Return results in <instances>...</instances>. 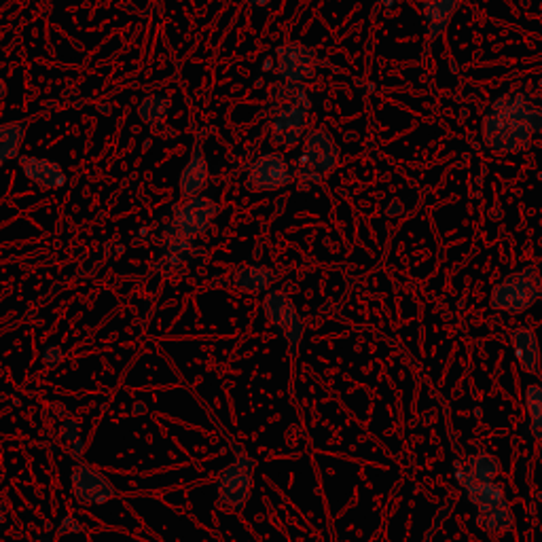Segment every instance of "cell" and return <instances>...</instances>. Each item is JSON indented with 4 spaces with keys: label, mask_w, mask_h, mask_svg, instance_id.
<instances>
[{
    "label": "cell",
    "mask_w": 542,
    "mask_h": 542,
    "mask_svg": "<svg viewBox=\"0 0 542 542\" xmlns=\"http://www.w3.org/2000/svg\"><path fill=\"white\" fill-rule=\"evenodd\" d=\"M255 479V460L248 454L238 452L232 466L221 472L217 483L218 500L227 511H240L248 502Z\"/></svg>",
    "instance_id": "4"
},
{
    "label": "cell",
    "mask_w": 542,
    "mask_h": 542,
    "mask_svg": "<svg viewBox=\"0 0 542 542\" xmlns=\"http://www.w3.org/2000/svg\"><path fill=\"white\" fill-rule=\"evenodd\" d=\"M500 472V462L492 454H477L466 464L455 462V479L462 487L477 481H493Z\"/></svg>",
    "instance_id": "16"
},
{
    "label": "cell",
    "mask_w": 542,
    "mask_h": 542,
    "mask_svg": "<svg viewBox=\"0 0 542 542\" xmlns=\"http://www.w3.org/2000/svg\"><path fill=\"white\" fill-rule=\"evenodd\" d=\"M340 147L326 130L305 134L303 149L297 161V176L303 182H320L340 165Z\"/></svg>",
    "instance_id": "3"
},
{
    "label": "cell",
    "mask_w": 542,
    "mask_h": 542,
    "mask_svg": "<svg viewBox=\"0 0 542 542\" xmlns=\"http://www.w3.org/2000/svg\"><path fill=\"white\" fill-rule=\"evenodd\" d=\"M244 3L255 4V7H265V4H270V0H244Z\"/></svg>",
    "instance_id": "28"
},
{
    "label": "cell",
    "mask_w": 542,
    "mask_h": 542,
    "mask_svg": "<svg viewBox=\"0 0 542 542\" xmlns=\"http://www.w3.org/2000/svg\"><path fill=\"white\" fill-rule=\"evenodd\" d=\"M79 432H80V424L74 422V420H66L62 424V439L64 441H77L79 439Z\"/></svg>",
    "instance_id": "23"
},
{
    "label": "cell",
    "mask_w": 542,
    "mask_h": 542,
    "mask_svg": "<svg viewBox=\"0 0 542 542\" xmlns=\"http://www.w3.org/2000/svg\"><path fill=\"white\" fill-rule=\"evenodd\" d=\"M311 111L309 94L302 83H284L276 89L271 111V141L282 149H293L308 134Z\"/></svg>",
    "instance_id": "1"
},
{
    "label": "cell",
    "mask_w": 542,
    "mask_h": 542,
    "mask_svg": "<svg viewBox=\"0 0 542 542\" xmlns=\"http://www.w3.org/2000/svg\"><path fill=\"white\" fill-rule=\"evenodd\" d=\"M218 217V203L212 197L195 195L189 197L176 208L174 218H172V227L179 232L182 238L193 240L197 235L206 233Z\"/></svg>",
    "instance_id": "7"
},
{
    "label": "cell",
    "mask_w": 542,
    "mask_h": 542,
    "mask_svg": "<svg viewBox=\"0 0 542 542\" xmlns=\"http://www.w3.org/2000/svg\"><path fill=\"white\" fill-rule=\"evenodd\" d=\"M483 142L492 151L502 153V155H519L525 153L530 149L534 134L528 127L519 126L507 117L496 115V112H487L485 119H483Z\"/></svg>",
    "instance_id": "5"
},
{
    "label": "cell",
    "mask_w": 542,
    "mask_h": 542,
    "mask_svg": "<svg viewBox=\"0 0 542 542\" xmlns=\"http://www.w3.org/2000/svg\"><path fill=\"white\" fill-rule=\"evenodd\" d=\"M420 9L428 39L437 41L447 30L455 11L460 9V0H420Z\"/></svg>",
    "instance_id": "15"
},
{
    "label": "cell",
    "mask_w": 542,
    "mask_h": 542,
    "mask_svg": "<svg viewBox=\"0 0 542 542\" xmlns=\"http://www.w3.org/2000/svg\"><path fill=\"white\" fill-rule=\"evenodd\" d=\"M170 100L161 94L144 95L141 106H138V117L144 126L149 127H159L164 126L165 119L170 115Z\"/></svg>",
    "instance_id": "21"
},
{
    "label": "cell",
    "mask_w": 542,
    "mask_h": 542,
    "mask_svg": "<svg viewBox=\"0 0 542 542\" xmlns=\"http://www.w3.org/2000/svg\"><path fill=\"white\" fill-rule=\"evenodd\" d=\"M232 282L240 291L250 294H263L270 291L271 284L276 282V273L265 265H244L233 273Z\"/></svg>",
    "instance_id": "17"
},
{
    "label": "cell",
    "mask_w": 542,
    "mask_h": 542,
    "mask_svg": "<svg viewBox=\"0 0 542 542\" xmlns=\"http://www.w3.org/2000/svg\"><path fill=\"white\" fill-rule=\"evenodd\" d=\"M208 179H210V165H208V159H206V153H203V149H202V142L197 141L195 144H193L189 161H187L185 168H182L180 172V179H179L180 195L185 197V200L200 195V193L206 189Z\"/></svg>",
    "instance_id": "12"
},
{
    "label": "cell",
    "mask_w": 542,
    "mask_h": 542,
    "mask_svg": "<svg viewBox=\"0 0 542 542\" xmlns=\"http://www.w3.org/2000/svg\"><path fill=\"white\" fill-rule=\"evenodd\" d=\"M379 4H382V7H386V9H394L396 4H399V0H378Z\"/></svg>",
    "instance_id": "27"
},
{
    "label": "cell",
    "mask_w": 542,
    "mask_h": 542,
    "mask_svg": "<svg viewBox=\"0 0 542 542\" xmlns=\"http://www.w3.org/2000/svg\"><path fill=\"white\" fill-rule=\"evenodd\" d=\"M21 174L42 191H56L66 185V174L62 165L56 161L36 157V155H21L19 157Z\"/></svg>",
    "instance_id": "11"
},
{
    "label": "cell",
    "mask_w": 542,
    "mask_h": 542,
    "mask_svg": "<svg viewBox=\"0 0 542 542\" xmlns=\"http://www.w3.org/2000/svg\"><path fill=\"white\" fill-rule=\"evenodd\" d=\"M492 112L528 127L532 134H542V106L534 104L522 91L500 95V98L492 104Z\"/></svg>",
    "instance_id": "10"
},
{
    "label": "cell",
    "mask_w": 542,
    "mask_h": 542,
    "mask_svg": "<svg viewBox=\"0 0 542 542\" xmlns=\"http://www.w3.org/2000/svg\"><path fill=\"white\" fill-rule=\"evenodd\" d=\"M542 302V276L536 265H525L493 286L490 303L493 309L522 314Z\"/></svg>",
    "instance_id": "2"
},
{
    "label": "cell",
    "mask_w": 542,
    "mask_h": 542,
    "mask_svg": "<svg viewBox=\"0 0 542 542\" xmlns=\"http://www.w3.org/2000/svg\"><path fill=\"white\" fill-rule=\"evenodd\" d=\"M73 447H74V455H80L83 454V441H80V439H77V441H73Z\"/></svg>",
    "instance_id": "26"
},
{
    "label": "cell",
    "mask_w": 542,
    "mask_h": 542,
    "mask_svg": "<svg viewBox=\"0 0 542 542\" xmlns=\"http://www.w3.org/2000/svg\"><path fill=\"white\" fill-rule=\"evenodd\" d=\"M525 407L530 413V431L534 439H542V386L532 384L525 390Z\"/></svg>",
    "instance_id": "22"
},
{
    "label": "cell",
    "mask_w": 542,
    "mask_h": 542,
    "mask_svg": "<svg viewBox=\"0 0 542 542\" xmlns=\"http://www.w3.org/2000/svg\"><path fill=\"white\" fill-rule=\"evenodd\" d=\"M28 126L26 121H11L0 126V168L11 159L19 155L21 144H24Z\"/></svg>",
    "instance_id": "19"
},
{
    "label": "cell",
    "mask_w": 542,
    "mask_h": 542,
    "mask_svg": "<svg viewBox=\"0 0 542 542\" xmlns=\"http://www.w3.org/2000/svg\"><path fill=\"white\" fill-rule=\"evenodd\" d=\"M71 485L74 498L80 504H104L115 498V487L112 483L106 479L102 472L91 469L88 464H79L73 470Z\"/></svg>",
    "instance_id": "9"
},
{
    "label": "cell",
    "mask_w": 542,
    "mask_h": 542,
    "mask_svg": "<svg viewBox=\"0 0 542 542\" xmlns=\"http://www.w3.org/2000/svg\"><path fill=\"white\" fill-rule=\"evenodd\" d=\"M466 498H469L472 507L483 508V507H493V504L507 502V493L504 487L498 485L493 481H477L464 487Z\"/></svg>",
    "instance_id": "20"
},
{
    "label": "cell",
    "mask_w": 542,
    "mask_h": 542,
    "mask_svg": "<svg viewBox=\"0 0 542 542\" xmlns=\"http://www.w3.org/2000/svg\"><path fill=\"white\" fill-rule=\"evenodd\" d=\"M511 343L515 358H517L522 371L530 375L540 373V347H538V337L530 326H517L511 332Z\"/></svg>",
    "instance_id": "14"
},
{
    "label": "cell",
    "mask_w": 542,
    "mask_h": 542,
    "mask_svg": "<svg viewBox=\"0 0 542 542\" xmlns=\"http://www.w3.org/2000/svg\"><path fill=\"white\" fill-rule=\"evenodd\" d=\"M263 311H265V318L276 326L278 331L288 332L294 324H299L302 318H299L297 308H294L291 294L286 291H270L263 299Z\"/></svg>",
    "instance_id": "13"
},
{
    "label": "cell",
    "mask_w": 542,
    "mask_h": 542,
    "mask_svg": "<svg viewBox=\"0 0 542 542\" xmlns=\"http://www.w3.org/2000/svg\"><path fill=\"white\" fill-rule=\"evenodd\" d=\"M294 172L282 153H263L250 164L246 172V185L250 191H278L288 187Z\"/></svg>",
    "instance_id": "6"
},
{
    "label": "cell",
    "mask_w": 542,
    "mask_h": 542,
    "mask_svg": "<svg viewBox=\"0 0 542 542\" xmlns=\"http://www.w3.org/2000/svg\"><path fill=\"white\" fill-rule=\"evenodd\" d=\"M513 511L508 502L493 504V507L477 508V525L485 534H504L513 530Z\"/></svg>",
    "instance_id": "18"
},
{
    "label": "cell",
    "mask_w": 542,
    "mask_h": 542,
    "mask_svg": "<svg viewBox=\"0 0 542 542\" xmlns=\"http://www.w3.org/2000/svg\"><path fill=\"white\" fill-rule=\"evenodd\" d=\"M7 94H9L7 83H4V79L0 77V100H4V98H7Z\"/></svg>",
    "instance_id": "25"
},
{
    "label": "cell",
    "mask_w": 542,
    "mask_h": 542,
    "mask_svg": "<svg viewBox=\"0 0 542 542\" xmlns=\"http://www.w3.org/2000/svg\"><path fill=\"white\" fill-rule=\"evenodd\" d=\"M42 361H45L50 367H56V364H60L62 361V350L57 346H47L45 352H42Z\"/></svg>",
    "instance_id": "24"
},
{
    "label": "cell",
    "mask_w": 542,
    "mask_h": 542,
    "mask_svg": "<svg viewBox=\"0 0 542 542\" xmlns=\"http://www.w3.org/2000/svg\"><path fill=\"white\" fill-rule=\"evenodd\" d=\"M318 66V53L302 42H286L276 50V71L284 83H305L314 77Z\"/></svg>",
    "instance_id": "8"
}]
</instances>
